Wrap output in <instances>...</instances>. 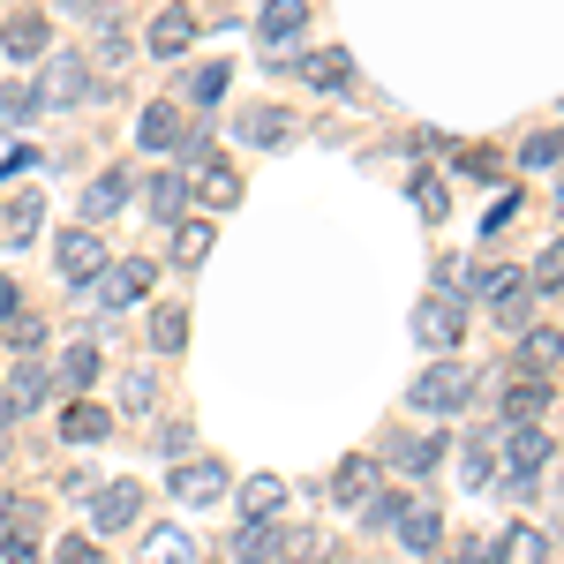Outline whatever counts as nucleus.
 Wrapping results in <instances>:
<instances>
[{"label": "nucleus", "instance_id": "393cba45", "mask_svg": "<svg viewBox=\"0 0 564 564\" xmlns=\"http://www.w3.org/2000/svg\"><path fill=\"white\" fill-rule=\"evenodd\" d=\"M302 76H308L316 90H347V84H354V61L339 53V45H324V53H308V61H302Z\"/></svg>", "mask_w": 564, "mask_h": 564}, {"label": "nucleus", "instance_id": "de8ad7c7", "mask_svg": "<svg viewBox=\"0 0 564 564\" xmlns=\"http://www.w3.org/2000/svg\"><path fill=\"white\" fill-rule=\"evenodd\" d=\"M452 564H489V542H481V534H459V542H452Z\"/></svg>", "mask_w": 564, "mask_h": 564}, {"label": "nucleus", "instance_id": "e433bc0d", "mask_svg": "<svg viewBox=\"0 0 564 564\" xmlns=\"http://www.w3.org/2000/svg\"><path fill=\"white\" fill-rule=\"evenodd\" d=\"M557 159H564V143H557V135H527V143H520V166H534V174H550Z\"/></svg>", "mask_w": 564, "mask_h": 564}, {"label": "nucleus", "instance_id": "6ab92c4d", "mask_svg": "<svg viewBox=\"0 0 564 564\" xmlns=\"http://www.w3.org/2000/svg\"><path fill=\"white\" fill-rule=\"evenodd\" d=\"M61 271H68V279H98V271H106V249H98V234H90V226L61 234Z\"/></svg>", "mask_w": 564, "mask_h": 564}, {"label": "nucleus", "instance_id": "f03ea898", "mask_svg": "<svg viewBox=\"0 0 564 564\" xmlns=\"http://www.w3.org/2000/svg\"><path fill=\"white\" fill-rule=\"evenodd\" d=\"M475 399V377L459 369V361H430L422 377H414V391H406V406H422V414H459Z\"/></svg>", "mask_w": 564, "mask_h": 564}, {"label": "nucleus", "instance_id": "dca6fc26", "mask_svg": "<svg viewBox=\"0 0 564 564\" xmlns=\"http://www.w3.org/2000/svg\"><path fill=\"white\" fill-rule=\"evenodd\" d=\"M505 467L534 481V467H550V436L534 430V422H520V430H505Z\"/></svg>", "mask_w": 564, "mask_h": 564}, {"label": "nucleus", "instance_id": "a878e982", "mask_svg": "<svg viewBox=\"0 0 564 564\" xmlns=\"http://www.w3.org/2000/svg\"><path fill=\"white\" fill-rule=\"evenodd\" d=\"M542 406H550V384H542V377H520V384L505 391V430H520V422H534Z\"/></svg>", "mask_w": 564, "mask_h": 564}, {"label": "nucleus", "instance_id": "f8f14e48", "mask_svg": "<svg viewBox=\"0 0 564 564\" xmlns=\"http://www.w3.org/2000/svg\"><path fill=\"white\" fill-rule=\"evenodd\" d=\"M135 564H196V534L188 527H151L135 542Z\"/></svg>", "mask_w": 564, "mask_h": 564}, {"label": "nucleus", "instance_id": "6e6552de", "mask_svg": "<svg viewBox=\"0 0 564 564\" xmlns=\"http://www.w3.org/2000/svg\"><path fill=\"white\" fill-rule=\"evenodd\" d=\"M174 497L181 505H218V497H226V467H218V459H188V467H174Z\"/></svg>", "mask_w": 564, "mask_h": 564}, {"label": "nucleus", "instance_id": "9d476101", "mask_svg": "<svg viewBox=\"0 0 564 564\" xmlns=\"http://www.w3.org/2000/svg\"><path fill=\"white\" fill-rule=\"evenodd\" d=\"M0 53H8V61H45V15L15 8V15L0 23Z\"/></svg>", "mask_w": 564, "mask_h": 564}, {"label": "nucleus", "instance_id": "ddd939ff", "mask_svg": "<svg viewBox=\"0 0 564 564\" xmlns=\"http://www.w3.org/2000/svg\"><path fill=\"white\" fill-rule=\"evenodd\" d=\"M45 399H53V377H45L39 361H23V369L8 377V406H0V414H15V422H23V414H39Z\"/></svg>", "mask_w": 564, "mask_h": 564}, {"label": "nucleus", "instance_id": "1a4fd4ad", "mask_svg": "<svg viewBox=\"0 0 564 564\" xmlns=\"http://www.w3.org/2000/svg\"><path fill=\"white\" fill-rule=\"evenodd\" d=\"M302 31H308V0H263V15H257L263 45H294Z\"/></svg>", "mask_w": 564, "mask_h": 564}, {"label": "nucleus", "instance_id": "4468645a", "mask_svg": "<svg viewBox=\"0 0 564 564\" xmlns=\"http://www.w3.org/2000/svg\"><path fill=\"white\" fill-rule=\"evenodd\" d=\"M332 497L361 512V505L377 497V459H369V452H354V459H339V475H332Z\"/></svg>", "mask_w": 564, "mask_h": 564}, {"label": "nucleus", "instance_id": "37998d69", "mask_svg": "<svg viewBox=\"0 0 564 564\" xmlns=\"http://www.w3.org/2000/svg\"><path fill=\"white\" fill-rule=\"evenodd\" d=\"M218 98H226V61L196 68V106H218Z\"/></svg>", "mask_w": 564, "mask_h": 564}, {"label": "nucleus", "instance_id": "f3484780", "mask_svg": "<svg viewBox=\"0 0 564 564\" xmlns=\"http://www.w3.org/2000/svg\"><path fill=\"white\" fill-rule=\"evenodd\" d=\"M294 129H302V121H294V113H279V106H257V113H241V121H234L241 143H294Z\"/></svg>", "mask_w": 564, "mask_h": 564}, {"label": "nucleus", "instance_id": "09e8293b", "mask_svg": "<svg viewBox=\"0 0 564 564\" xmlns=\"http://www.w3.org/2000/svg\"><path fill=\"white\" fill-rule=\"evenodd\" d=\"M557 204H564V181H557Z\"/></svg>", "mask_w": 564, "mask_h": 564}, {"label": "nucleus", "instance_id": "b1692460", "mask_svg": "<svg viewBox=\"0 0 564 564\" xmlns=\"http://www.w3.org/2000/svg\"><path fill=\"white\" fill-rule=\"evenodd\" d=\"M181 212H188V174H181V166H166V174L151 181V218L181 226Z\"/></svg>", "mask_w": 564, "mask_h": 564}, {"label": "nucleus", "instance_id": "a19ab883", "mask_svg": "<svg viewBox=\"0 0 564 564\" xmlns=\"http://www.w3.org/2000/svg\"><path fill=\"white\" fill-rule=\"evenodd\" d=\"M0 332H8V347H15V354H39V339H45V324H39V316H8Z\"/></svg>", "mask_w": 564, "mask_h": 564}, {"label": "nucleus", "instance_id": "412c9836", "mask_svg": "<svg viewBox=\"0 0 564 564\" xmlns=\"http://www.w3.org/2000/svg\"><path fill=\"white\" fill-rule=\"evenodd\" d=\"M399 542H406L414 557H430L436 542H444V520H436V505H406V512H399Z\"/></svg>", "mask_w": 564, "mask_h": 564}, {"label": "nucleus", "instance_id": "49530a36", "mask_svg": "<svg viewBox=\"0 0 564 564\" xmlns=\"http://www.w3.org/2000/svg\"><path fill=\"white\" fill-rule=\"evenodd\" d=\"M0 564H39V542H31V534H8V542H0Z\"/></svg>", "mask_w": 564, "mask_h": 564}, {"label": "nucleus", "instance_id": "0eeeda50", "mask_svg": "<svg viewBox=\"0 0 564 564\" xmlns=\"http://www.w3.org/2000/svg\"><path fill=\"white\" fill-rule=\"evenodd\" d=\"M414 339H422L430 354L459 347V302H452V294H436V302H422V308H414Z\"/></svg>", "mask_w": 564, "mask_h": 564}, {"label": "nucleus", "instance_id": "72a5a7b5", "mask_svg": "<svg viewBox=\"0 0 564 564\" xmlns=\"http://www.w3.org/2000/svg\"><path fill=\"white\" fill-rule=\"evenodd\" d=\"M121 406H129V414H151V406H159V377H151V369H129V377H121Z\"/></svg>", "mask_w": 564, "mask_h": 564}, {"label": "nucleus", "instance_id": "4c0bfd02", "mask_svg": "<svg viewBox=\"0 0 564 564\" xmlns=\"http://www.w3.org/2000/svg\"><path fill=\"white\" fill-rule=\"evenodd\" d=\"M414 212H422V218H444V212H452V188L422 174V181H414Z\"/></svg>", "mask_w": 564, "mask_h": 564}, {"label": "nucleus", "instance_id": "473e14b6", "mask_svg": "<svg viewBox=\"0 0 564 564\" xmlns=\"http://www.w3.org/2000/svg\"><path fill=\"white\" fill-rule=\"evenodd\" d=\"M90 377H98V347H84V339H76V347L61 354V384H68V391H84Z\"/></svg>", "mask_w": 564, "mask_h": 564}, {"label": "nucleus", "instance_id": "5701e85b", "mask_svg": "<svg viewBox=\"0 0 564 564\" xmlns=\"http://www.w3.org/2000/svg\"><path fill=\"white\" fill-rule=\"evenodd\" d=\"M391 459H399V475H436L444 467V436H399Z\"/></svg>", "mask_w": 564, "mask_h": 564}, {"label": "nucleus", "instance_id": "c85d7f7f", "mask_svg": "<svg viewBox=\"0 0 564 564\" xmlns=\"http://www.w3.org/2000/svg\"><path fill=\"white\" fill-rule=\"evenodd\" d=\"M39 226H45V196H39V188H23V196H8V234H15V241H31Z\"/></svg>", "mask_w": 564, "mask_h": 564}, {"label": "nucleus", "instance_id": "ea45409f", "mask_svg": "<svg viewBox=\"0 0 564 564\" xmlns=\"http://www.w3.org/2000/svg\"><path fill=\"white\" fill-rule=\"evenodd\" d=\"M399 512H406V497H391V489H377V497L361 505V527H399Z\"/></svg>", "mask_w": 564, "mask_h": 564}, {"label": "nucleus", "instance_id": "20e7f679", "mask_svg": "<svg viewBox=\"0 0 564 564\" xmlns=\"http://www.w3.org/2000/svg\"><path fill=\"white\" fill-rule=\"evenodd\" d=\"M151 279H159V263H151V257L106 263V271H98V286H90V302H98V308H129V302L151 294Z\"/></svg>", "mask_w": 564, "mask_h": 564}, {"label": "nucleus", "instance_id": "58836bf2", "mask_svg": "<svg viewBox=\"0 0 564 564\" xmlns=\"http://www.w3.org/2000/svg\"><path fill=\"white\" fill-rule=\"evenodd\" d=\"M279 550H286V564H324V534H286L279 527Z\"/></svg>", "mask_w": 564, "mask_h": 564}, {"label": "nucleus", "instance_id": "cd10ccee", "mask_svg": "<svg viewBox=\"0 0 564 564\" xmlns=\"http://www.w3.org/2000/svg\"><path fill=\"white\" fill-rule=\"evenodd\" d=\"M279 505H286V481L279 475L241 481V512H249V520H279Z\"/></svg>", "mask_w": 564, "mask_h": 564}, {"label": "nucleus", "instance_id": "f704fd0d", "mask_svg": "<svg viewBox=\"0 0 564 564\" xmlns=\"http://www.w3.org/2000/svg\"><path fill=\"white\" fill-rule=\"evenodd\" d=\"M39 113V98H31V84H0V129H23Z\"/></svg>", "mask_w": 564, "mask_h": 564}, {"label": "nucleus", "instance_id": "bb28decb", "mask_svg": "<svg viewBox=\"0 0 564 564\" xmlns=\"http://www.w3.org/2000/svg\"><path fill=\"white\" fill-rule=\"evenodd\" d=\"M271 557H279V527L271 520H249L234 534V564H271Z\"/></svg>", "mask_w": 564, "mask_h": 564}, {"label": "nucleus", "instance_id": "2eb2a0df", "mask_svg": "<svg viewBox=\"0 0 564 564\" xmlns=\"http://www.w3.org/2000/svg\"><path fill=\"white\" fill-rule=\"evenodd\" d=\"M489 557L497 564H550V534H542V527H505V534L489 542Z\"/></svg>", "mask_w": 564, "mask_h": 564}, {"label": "nucleus", "instance_id": "c9c22d12", "mask_svg": "<svg viewBox=\"0 0 564 564\" xmlns=\"http://www.w3.org/2000/svg\"><path fill=\"white\" fill-rule=\"evenodd\" d=\"M489 452H497L489 436H467V452H459V475L475 481V489H489Z\"/></svg>", "mask_w": 564, "mask_h": 564}, {"label": "nucleus", "instance_id": "79ce46f5", "mask_svg": "<svg viewBox=\"0 0 564 564\" xmlns=\"http://www.w3.org/2000/svg\"><path fill=\"white\" fill-rule=\"evenodd\" d=\"M212 241H218V234L204 226V218H196V226H181V263H204V257H212Z\"/></svg>", "mask_w": 564, "mask_h": 564}, {"label": "nucleus", "instance_id": "aec40b11", "mask_svg": "<svg viewBox=\"0 0 564 564\" xmlns=\"http://www.w3.org/2000/svg\"><path fill=\"white\" fill-rule=\"evenodd\" d=\"M129 204V166H106V174L84 188V218H113Z\"/></svg>", "mask_w": 564, "mask_h": 564}, {"label": "nucleus", "instance_id": "f257e3e1", "mask_svg": "<svg viewBox=\"0 0 564 564\" xmlns=\"http://www.w3.org/2000/svg\"><path fill=\"white\" fill-rule=\"evenodd\" d=\"M31 98H39V113H68V106H84V98H90V61H84V53H45Z\"/></svg>", "mask_w": 564, "mask_h": 564}, {"label": "nucleus", "instance_id": "4be33fe9", "mask_svg": "<svg viewBox=\"0 0 564 564\" xmlns=\"http://www.w3.org/2000/svg\"><path fill=\"white\" fill-rule=\"evenodd\" d=\"M61 436H68V444H106V436H113V414H106V406H84V399H76V406L61 414Z\"/></svg>", "mask_w": 564, "mask_h": 564}, {"label": "nucleus", "instance_id": "7ed1b4c3", "mask_svg": "<svg viewBox=\"0 0 564 564\" xmlns=\"http://www.w3.org/2000/svg\"><path fill=\"white\" fill-rule=\"evenodd\" d=\"M143 520V489L135 481H98L90 489V534H129Z\"/></svg>", "mask_w": 564, "mask_h": 564}, {"label": "nucleus", "instance_id": "9b49d317", "mask_svg": "<svg viewBox=\"0 0 564 564\" xmlns=\"http://www.w3.org/2000/svg\"><path fill=\"white\" fill-rule=\"evenodd\" d=\"M135 143H143V151H181V143H188V121H181V106H143V121H135Z\"/></svg>", "mask_w": 564, "mask_h": 564}, {"label": "nucleus", "instance_id": "423d86ee", "mask_svg": "<svg viewBox=\"0 0 564 564\" xmlns=\"http://www.w3.org/2000/svg\"><path fill=\"white\" fill-rule=\"evenodd\" d=\"M467 294L489 302V308H512L527 294V271H512V263H475V271H467Z\"/></svg>", "mask_w": 564, "mask_h": 564}, {"label": "nucleus", "instance_id": "c756f323", "mask_svg": "<svg viewBox=\"0 0 564 564\" xmlns=\"http://www.w3.org/2000/svg\"><path fill=\"white\" fill-rule=\"evenodd\" d=\"M527 369L534 377H550V369H564V332H527Z\"/></svg>", "mask_w": 564, "mask_h": 564}, {"label": "nucleus", "instance_id": "c03bdc74", "mask_svg": "<svg viewBox=\"0 0 564 564\" xmlns=\"http://www.w3.org/2000/svg\"><path fill=\"white\" fill-rule=\"evenodd\" d=\"M53 564H98V542H90V534H68V542L53 550Z\"/></svg>", "mask_w": 564, "mask_h": 564}, {"label": "nucleus", "instance_id": "2f4dec72", "mask_svg": "<svg viewBox=\"0 0 564 564\" xmlns=\"http://www.w3.org/2000/svg\"><path fill=\"white\" fill-rule=\"evenodd\" d=\"M527 286H534V294H564V241H550V249L534 257V271H527Z\"/></svg>", "mask_w": 564, "mask_h": 564}, {"label": "nucleus", "instance_id": "7c9ffc66", "mask_svg": "<svg viewBox=\"0 0 564 564\" xmlns=\"http://www.w3.org/2000/svg\"><path fill=\"white\" fill-rule=\"evenodd\" d=\"M181 339H188V308H151V347L181 354Z\"/></svg>", "mask_w": 564, "mask_h": 564}, {"label": "nucleus", "instance_id": "39448f33", "mask_svg": "<svg viewBox=\"0 0 564 564\" xmlns=\"http://www.w3.org/2000/svg\"><path fill=\"white\" fill-rule=\"evenodd\" d=\"M143 45H151V61H181V53L196 45V15H188V8H159L151 31H143Z\"/></svg>", "mask_w": 564, "mask_h": 564}, {"label": "nucleus", "instance_id": "a211bd4d", "mask_svg": "<svg viewBox=\"0 0 564 564\" xmlns=\"http://www.w3.org/2000/svg\"><path fill=\"white\" fill-rule=\"evenodd\" d=\"M196 166H204V174H196V188H204V204H212V212H234V204H241V174H234L226 159H212V151H204Z\"/></svg>", "mask_w": 564, "mask_h": 564}, {"label": "nucleus", "instance_id": "a18cd8bd", "mask_svg": "<svg viewBox=\"0 0 564 564\" xmlns=\"http://www.w3.org/2000/svg\"><path fill=\"white\" fill-rule=\"evenodd\" d=\"M98 53H106V61H129V31H121V23H98Z\"/></svg>", "mask_w": 564, "mask_h": 564}]
</instances>
